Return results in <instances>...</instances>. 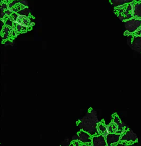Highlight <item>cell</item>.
Returning <instances> with one entry per match:
<instances>
[{"mask_svg": "<svg viewBox=\"0 0 141 146\" xmlns=\"http://www.w3.org/2000/svg\"><path fill=\"white\" fill-rule=\"evenodd\" d=\"M16 33L14 30L13 27L4 25L1 31V36H2V40H7L8 39L11 38L14 36H16Z\"/></svg>", "mask_w": 141, "mask_h": 146, "instance_id": "1", "label": "cell"}]
</instances>
